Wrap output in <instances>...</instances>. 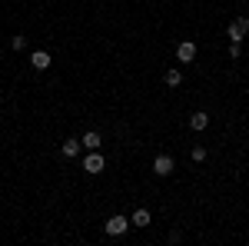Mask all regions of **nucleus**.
I'll use <instances>...</instances> for the list:
<instances>
[{
  "mask_svg": "<svg viewBox=\"0 0 249 246\" xmlns=\"http://www.w3.org/2000/svg\"><path fill=\"white\" fill-rule=\"evenodd\" d=\"M60 150H63V156H70V160H73V156H80V140H63V147H60Z\"/></svg>",
  "mask_w": 249,
  "mask_h": 246,
  "instance_id": "9d476101",
  "label": "nucleus"
},
{
  "mask_svg": "<svg viewBox=\"0 0 249 246\" xmlns=\"http://www.w3.org/2000/svg\"><path fill=\"white\" fill-rule=\"evenodd\" d=\"M130 227L146 229V227H150V209H136V213H133V220H130Z\"/></svg>",
  "mask_w": 249,
  "mask_h": 246,
  "instance_id": "1a4fd4ad",
  "label": "nucleus"
},
{
  "mask_svg": "<svg viewBox=\"0 0 249 246\" xmlns=\"http://www.w3.org/2000/svg\"><path fill=\"white\" fill-rule=\"evenodd\" d=\"M163 80H166V87H179V83H183V74H179V70H166Z\"/></svg>",
  "mask_w": 249,
  "mask_h": 246,
  "instance_id": "9b49d317",
  "label": "nucleus"
},
{
  "mask_svg": "<svg viewBox=\"0 0 249 246\" xmlns=\"http://www.w3.org/2000/svg\"><path fill=\"white\" fill-rule=\"evenodd\" d=\"M153 173L156 176H170L173 173V156L170 153H160V156L153 160Z\"/></svg>",
  "mask_w": 249,
  "mask_h": 246,
  "instance_id": "39448f33",
  "label": "nucleus"
},
{
  "mask_svg": "<svg viewBox=\"0 0 249 246\" xmlns=\"http://www.w3.org/2000/svg\"><path fill=\"white\" fill-rule=\"evenodd\" d=\"M206 127H210V114H203V110H199V114L190 116V130H193V133H203Z\"/></svg>",
  "mask_w": 249,
  "mask_h": 246,
  "instance_id": "0eeeda50",
  "label": "nucleus"
},
{
  "mask_svg": "<svg viewBox=\"0 0 249 246\" xmlns=\"http://www.w3.org/2000/svg\"><path fill=\"white\" fill-rule=\"evenodd\" d=\"M103 167H107V160H103L96 150H90V156L83 160V170L90 173V176H96V173H103Z\"/></svg>",
  "mask_w": 249,
  "mask_h": 246,
  "instance_id": "7ed1b4c3",
  "label": "nucleus"
},
{
  "mask_svg": "<svg viewBox=\"0 0 249 246\" xmlns=\"http://www.w3.org/2000/svg\"><path fill=\"white\" fill-rule=\"evenodd\" d=\"M10 47H14V50H23V47H27V37H23V34H17V37L10 40Z\"/></svg>",
  "mask_w": 249,
  "mask_h": 246,
  "instance_id": "f8f14e48",
  "label": "nucleus"
},
{
  "mask_svg": "<svg viewBox=\"0 0 249 246\" xmlns=\"http://www.w3.org/2000/svg\"><path fill=\"white\" fill-rule=\"evenodd\" d=\"M193 160L203 163V160H206V147H193Z\"/></svg>",
  "mask_w": 249,
  "mask_h": 246,
  "instance_id": "ddd939ff",
  "label": "nucleus"
},
{
  "mask_svg": "<svg viewBox=\"0 0 249 246\" xmlns=\"http://www.w3.org/2000/svg\"><path fill=\"white\" fill-rule=\"evenodd\" d=\"M249 34V20L246 17H236L230 20V27H226V37L232 40V43H243V37Z\"/></svg>",
  "mask_w": 249,
  "mask_h": 246,
  "instance_id": "f257e3e1",
  "label": "nucleus"
},
{
  "mask_svg": "<svg viewBox=\"0 0 249 246\" xmlns=\"http://www.w3.org/2000/svg\"><path fill=\"white\" fill-rule=\"evenodd\" d=\"M176 60H179V63H193V60H196V43H193V40H183V43L176 47Z\"/></svg>",
  "mask_w": 249,
  "mask_h": 246,
  "instance_id": "20e7f679",
  "label": "nucleus"
},
{
  "mask_svg": "<svg viewBox=\"0 0 249 246\" xmlns=\"http://www.w3.org/2000/svg\"><path fill=\"white\" fill-rule=\"evenodd\" d=\"M126 229H130V220H126V216H120V213L107 220V236H123Z\"/></svg>",
  "mask_w": 249,
  "mask_h": 246,
  "instance_id": "f03ea898",
  "label": "nucleus"
},
{
  "mask_svg": "<svg viewBox=\"0 0 249 246\" xmlns=\"http://www.w3.org/2000/svg\"><path fill=\"white\" fill-rule=\"evenodd\" d=\"M100 143H103V136H100L96 130L83 133V140H80V147H87V150H100Z\"/></svg>",
  "mask_w": 249,
  "mask_h": 246,
  "instance_id": "6e6552de",
  "label": "nucleus"
},
{
  "mask_svg": "<svg viewBox=\"0 0 249 246\" xmlns=\"http://www.w3.org/2000/svg\"><path fill=\"white\" fill-rule=\"evenodd\" d=\"M50 63H53V57H50L47 50H34V54H30V67H34V70H47Z\"/></svg>",
  "mask_w": 249,
  "mask_h": 246,
  "instance_id": "423d86ee",
  "label": "nucleus"
},
{
  "mask_svg": "<svg viewBox=\"0 0 249 246\" xmlns=\"http://www.w3.org/2000/svg\"><path fill=\"white\" fill-rule=\"evenodd\" d=\"M239 54H243V43H230V57L239 60Z\"/></svg>",
  "mask_w": 249,
  "mask_h": 246,
  "instance_id": "4468645a",
  "label": "nucleus"
}]
</instances>
